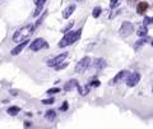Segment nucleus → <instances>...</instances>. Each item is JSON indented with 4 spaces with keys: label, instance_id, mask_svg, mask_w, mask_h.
<instances>
[{
    "label": "nucleus",
    "instance_id": "32",
    "mask_svg": "<svg viewBox=\"0 0 153 129\" xmlns=\"http://www.w3.org/2000/svg\"><path fill=\"white\" fill-rule=\"evenodd\" d=\"M151 45H152V46H153V41H152V42H151Z\"/></svg>",
    "mask_w": 153,
    "mask_h": 129
},
{
    "label": "nucleus",
    "instance_id": "8",
    "mask_svg": "<svg viewBox=\"0 0 153 129\" xmlns=\"http://www.w3.org/2000/svg\"><path fill=\"white\" fill-rule=\"evenodd\" d=\"M66 56H68V54H66V53H63V54H60V55H58V56H55V58H52V59H50L49 62H47V67L54 68L55 65H58L59 63L64 62V60L66 59Z\"/></svg>",
    "mask_w": 153,
    "mask_h": 129
},
{
    "label": "nucleus",
    "instance_id": "33",
    "mask_svg": "<svg viewBox=\"0 0 153 129\" xmlns=\"http://www.w3.org/2000/svg\"><path fill=\"white\" fill-rule=\"evenodd\" d=\"M152 92H153V87H152Z\"/></svg>",
    "mask_w": 153,
    "mask_h": 129
},
{
    "label": "nucleus",
    "instance_id": "3",
    "mask_svg": "<svg viewBox=\"0 0 153 129\" xmlns=\"http://www.w3.org/2000/svg\"><path fill=\"white\" fill-rule=\"evenodd\" d=\"M91 58L89 56H84L83 59H80L75 65V72L76 73H84L89 67H91Z\"/></svg>",
    "mask_w": 153,
    "mask_h": 129
},
{
    "label": "nucleus",
    "instance_id": "4",
    "mask_svg": "<svg viewBox=\"0 0 153 129\" xmlns=\"http://www.w3.org/2000/svg\"><path fill=\"white\" fill-rule=\"evenodd\" d=\"M134 32V24L131 22H124L121 24L120 29H119V35L121 37H128Z\"/></svg>",
    "mask_w": 153,
    "mask_h": 129
},
{
    "label": "nucleus",
    "instance_id": "2",
    "mask_svg": "<svg viewBox=\"0 0 153 129\" xmlns=\"http://www.w3.org/2000/svg\"><path fill=\"white\" fill-rule=\"evenodd\" d=\"M33 32V26L32 24H27L22 27L20 29H18L17 32H14V35H13V41L14 42H22L24 40H27V38L32 35Z\"/></svg>",
    "mask_w": 153,
    "mask_h": 129
},
{
    "label": "nucleus",
    "instance_id": "7",
    "mask_svg": "<svg viewBox=\"0 0 153 129\" xmlns=\"http://www.w3.org/2000/svg\"><path fill=\"white\" fill-rule=\"evenodd\" d=\"M129 74H130V72H129V70H121L120 73H117V74L111 79L110 84L114 86V84H117V83L122 82V81H125V79L128 78V75H129Z\"/></svg>",
    "mask_w": 153,
    "mask_h": 129
},
{
    "label": "nucleus",
    "instance_id": "10",
    "mask_svg": "<svg viewBox=\"0 0 153 129\" xmlns=\"http://www.w3.org/2000/svg\"><path fill=\"white\" fill-rule=\"evenodd\" d=\"M106 65H107V62H106L105 59H102V58H97V59L93 60V67H95L97 70L105 69Z\"/></svg>",
    "mask_w": 153,
    "mask_h": 129
},
{
    "label": "nucleus",
    "instance_id": "27",
    "mask_svg": "<svg viewBox=\"0 0 153 129\" xmlns=\"http://www.w3.org/2000/svg\"><path fill=\"white\" fill-rule=\"evenodd\" d=\"M143 24H146V26L151 24V17H144V22H143Z\"/></svg>",
    "mask_w": 153,
    "mask_h": 129
},
{
    "label": "nucleus",
    "instance_id": "26",
    "mask_svg": "<svg viewBox=\"0 0 153 129\" xmlns=\"http://www.w3.org/2000/svg\"><path fill=\"white\" fill-rule=\"evenodd\" d=\"M89 86H91V87H100L101 82H100V81H92V82L89 83Z\"/></svg>",
    "mask_w": 153,
    "mask_h": 129
},
{
    "label": "nucleus",
    "instance_id": "16",
    "mask_svg": "<svg viewBox=\"0 0 153 129\" xmlns=\"http://www.w3.org/2000/svg\"><path fill=\"white\" fill-rule=\"evenodd\" d=\"M19 111H20V107H19V106H10L9 109L7 110V113L9 114L10 117H15V115L18 114Z\"/></svg>",
    "mask_w": 153,
    "mask_h": 129
},
{
    "label": "nucleus",
    "instance_id": "30",
    "mask_svg": "<svg viewBox=\"0 0 153 129\" xmlns=\"http://www.w3.org/2000/svg\"><path fill=\"white\" fill-rule=\"evenodd\" d=\"M75 1H79V3H83L84 0H75Z\"/></svg>",
    "mask_w": 153,
    "mask_h": 129
},
{
    "label": "nucleus",
    "instance_id": "9",
    "mask_svg": "<svg viewBox=\"0 0 153 129\" xmlns=\"http://www.w3.org/2000/svg\"><path fill=\"white\" fill-rule=\"evenodd\" d=\"M28 42H29V41H28V38H27V40H24V41H22L19 45H17V46L14 47V49H13V50L10 51V54L13 55V56H15V55H19V54L23 51L24 47L28 45Z\"/></svg>",
    "mask_w": 153,
    "mask_h": 129
},
{
    "label": "nucleus",
    "instance_id": "29",
    "mask_svg": "<svg viewBox=\"0 0 153 129\" xmlns=\"http://www.w3.org/2000/svg\"><path fill=\"white\" fill-rule=\"evenodd\" d=\"M31 124H32L31 122H26V123H24V127H27V128H28V127H31Z\"/></svg>",
    "mask_w": 153,
    "mask_h": 129
},
{
    "label": "nucleus",
    "instance_id": "28",
    "mask_svg": "<svg viewBox=\"0 0 153 129\" xmlns=\"http://www.w3.org/2000/svg\"><path fill=\"white\" fill-rule=\"evenodd\" d=\"M119 4H120V0H114V1L111 3V8H116Z\"/></svg>",
    "mask_w": 153,
    "mask_h": 129
},
{
    "label": "nucleus",
    "instance_id": "17",
    "mask_svg": "<svg viewBox=\"0 0 153 129\" xmlns=\"http://www.w3.org/2000/svg\"><path fill=\"white\" fill-rule=\"evenodd\" d=\"M147 42H148V38H147V37H142L140 40H138V41L134 44V49H135V50L140 49V47H142L143 45H146Z\"/></svg>",
    "mask_w": 153,
    "mask_h": 129
},
{
    "label": "nucleus",
    "instance_id": "14",
    "mask_svg": "<svg viewBox=\"0 0 153 129\" xmlns=\"http://www.w3.org/2000/svg\"><path fill=\"white\" fill-rule=\"evenodd\" d=\"M76 88H78V92H79V95L80 96H86V95H88L89 93V88H91V86H84V87H80L79 86V83L76 84Z\"/></svg>",
    "mask_w": 153,
    "mask_h": 129
},
{
    "label": "nucleus",
    "instance_id": "22",
    "mask_svg": "<svg viewBox=\"0 0 153 129\" xmlns=\"http://www.w3.org/2000/svg\"><path fill=\"white\" fill-rule=\"evenodd\" d=\"M59 92H60V88H59V87H54V88L47 89V93L49 95H55V93H59Z\"/></svg>",
    "mask_w": 153,
    "mask_h": 129
},
{
    "label": "nucleus",
    "instance_id": "1",
    "mask_svg": "<svg viewBox=\"0 0 153 129\" xmlns=\"http://www.w3.org/2000/svg\"><path fill=\"white\" fill-rule=\"evenodd\" d=\"M80 35H82V28L76 29V31L65 32V35L61 38V41L59 42V47H66V46L73 45L74 42H76L80 38Z\"/></svg>",
    "mask_w": 153,
    "mask_h": 129
},
{
    "label": "nucleus",
    "instance_id": "20",
    "mask_svg": "<svg viewBox=\"0 0 153 129\" xmlns=\"http://www.w3.org/2000/svg\"><path fill=\"white\" fill-rule=\"evenodd\" d=\"M101 12H102V9H101V7H96V8H93L92 15H93V17H95V18H98V17L101 15Z\"/></svg>",
    "mask_w": 153,
    "mask_h": 129
},
{
    "label": "nucleus",
    "instance_id": "25",
    "mask_svg": "<svg viewBox=\"0 0 153 129\" xmlns=\"http://www.w3.org/2000/svg\"><path fill=\"white\" fill-rule=\"evenodd\" d=\"M68 109H69V105H68V102H66V101H65V102H63V105L59 107V110H60V111H66Z\"/></svg>",
    "mask_w": 153,
    "mask_h": 129
},
{
    "label": "nucleus",
    "instance_id": "23",
    "mask_svg": "<svg viewBox=\"0 0 153 129\" xmlns=\"http://www.w3.org/2000/svg\"><path fill=\"white\" fill-rule=\"evenodd\" d=\"M33 1H35L36 7H38V8H44L45 3H46V0H33Z\"/></svg>",
    "mask_w": 153,
    "mask_h": 129
},
{
    "label": "nucleus",
    "instance_id": "13",
    "mask_svg": "<svg viewBox=\"0 0 153 129\" xmlns=\"http://www.w3.org/2000/svg\"><path fill=\"white\" fill-rule=\"evenodd\" d=\"M74 10H75V5H74V4H71V5H69V7H68L63 12V18L68 19V18H69V17H70V15L74 13Z\"/></svg>",
    "mask_w": 153,
    "mask_h": 129
},
{
    "label": "nucleus",
    "instance_id": "5",
    "mask_svg": "<svg viewBox=\"0 0 153 129\" xmlns=\"http://www.w3.org/2000/svg\"><path fill=\"white\" fill-rule=\"evenodd\" d=\"M45 47L47 49L49 44L44 40V38H36V40L33 41L31 45H29V49H31L32 51H40L42 49H45Z\"/></svg>",
    "mask_w": 153,
    "mask_h": 129
},
{
    "label": "nucleus",
    "instance_id": "24",
    "mask_svg": "<svg viewBox=\"0 0 153 129\" xmlns=\"http://www.w3.org/2000/svg\"><path fill=\"white\" fill-rule=\"evenodd\" d=\"M54 102H55L54 97H50L47 100H42V104H45V105H51V104H54Z\"/></svg>",
    "mask_w": 153,
    "mask_h": 129
},
{
    "label": "nucleus",
    "instance_id": "11",
    "mask_svg": "<svg viewBox=\"0 0 153 129\" xmlns=\"http://www.w3.org/2000/svg\"><path fill=\"white\" fill-rule=\"evenodd\" d=\"M79 82L76 79H70L69 82H66L65 86H64V89L65 91H73V89L76 87V84H78Z\"/></svg>",
    "mask_w": 153,
    "mask_h": 129
},
{
    "label": "nucleus",
    "instance_id": "6",
    "mask_svg": "<svg viewBox=\"0 0 153 129\" xmlns=\"http://www.w3.org/2000/svg\"><path fill=\"white\" fill-rule=\"evenodd\" d=\"M140 73L138 72H134V73H130L129 75H128V78L125 79V82H126V86L128 87H134L137 83H139V81H140Z\"/></svg>",
    "mask_w": 153,
    "mask_h": 129
},
{
    "label": "nucleus",
    "instance_id": "18",
    "mask_svg": "<svg viewBox=\"0 0 153 129\" xmlns=\"http://www.w3.org/2000/svg\"><path fill=\"white\" fill-rule=\"evenodd\" d=\"M45 117H46V119H47V120H50V122H54L55 118H56V111H54V110L46 111Z\"/></svg>",
    "mask_w": 153,
    "mask_h": 129
},
{
    "label": "nucleus",
    "instance_id": "31",
    "mask_svg": "<svg viewBox=\"0 0 153 129\" xmlns=\"http://www.w3.org/2000/svg\"><path fill=\"white\" fill-rule=\"evenodd\" d=\"M151 23H153V17H151Z\"/></svg>",
    "mask_w": 153,
    "mask_h": 129
},
{
    "label": "nucleus",
    "instance_id": "12",
    "mask_svg": "<svg viewBox=\"0 0 153 129\" xmlns=\"http://www.w3.org/2000/svg\"><path fill=\"white\" fill-rule=\"evenodd\" d=\"M148 9V3L147 1H140L137 5V13L138 14H144V12H147Z\"/></svg>",
    "mask_w": 153,
    "mask_h": 129
},
{
    "label": "nucleus",
    "instance_id": "15",
    "mask_svg": "<svg viewBox=\"0 0 153 129\" xmlns=\"http://www.w3.org/2000/svg\"><path fill=\"white\" fill-rule=\"evenodd\" d=\"M137 33H138V36H140V37H146V36L148 35V28H147V26L143 24V26H140V27H138Z\"/></svg>",
    "mask_w": 153,
    "mask_h": 129
},
{
    "label": "nucleus",
    "instance_id": "21",
    "mask_svg": "<svg viewBox=\"0 0 153 129\" xmlns=\"http://www.w3.org/2000/svg\"><path fill=\"white\" fill-rule=\"evenodd\" d=\"M73 26H74V21H70V22H69V23H68V24L65 26V27H64V28L61 29V32H63V33H65V32H68V31H69V29H70L71 27H73Z\"/></svg>",
    "mask_w": 153,
    "mask_h": 129
},
{
    "label": "nucleus",
    "instance_id": "34",
    "mask_svg": "<svg viewBox=\"0 0 153 129\" xmlns=\"http://www.w3.org/2000/svg\"><path fill=\"white\" fill-rule=\"evenodd\" d=\"M110 1H114V0H110Z\"/></svg>",
    "mask_w": 153,
    "mask_h": 129
},
{
    "label": "nucleus",
    "instance_id": "19",
    "mask_svg": "<svg viewBox=\"0 0 153 129\" xmlns=\"http://www.w3.org/2000/svg\"><path fill=\"white\" fill-rule=\"evenodd\" d=\"M68 65H69V63H66V62H65V60H64V62H61V63H59V64H58V65H55L54 68H55V69H56V70H61V69H64V68H66Z\"/></svg>",
    "mask_w": 153,
    "mask_h": 129
}]
</instances>
